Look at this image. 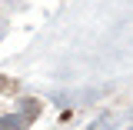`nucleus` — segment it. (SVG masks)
I'll list each match as a JSON object with an SVG mask.
<instances>
[{
  "label": "nucleus",
  "mask_w": 133,
  "mask_h": 130,
  "mask_svg": "<svg viewBox=\"0 0 133 130\" xmlns=\"http://www.w3.org/2000/svg\"><path fill=\"white\" fill-rule=\"evenodd\" d=\"M0 130H23V117H7V120H0Z\"/></svg>",
  "instance_id": "1"
}]
</instances>
